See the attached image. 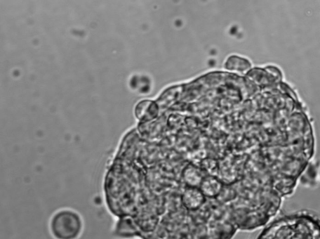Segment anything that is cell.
Returning a JSON list of instances; mask_svg holds the SVG:
<instances>
[{
  "instance_id": "7a4b0ae2",
  "label": "cell",
  "mask_w": 320,
  "mask_h": 239,
  "mask_svg": "<svg viewBox=\"0 0 320 239\" xmlns=\"http://www.w3.org/2000/svg\"><path fill=\"white\" fill-rule=\"evenodd\" d=\"M204 194L198 189L190 188L185 191L184 201L188 208L190 209L198 208L204 203Z\"/></svg>"
},
{
  "instance_id": "3957f363",
  "label": "cell",
  "mask_w": 320,
  "mask_h": 239,
  "mask_svg": "<svg viewBox=\"0 0 320 239\" xmlns=\"http://www.w3.org/2000/svg\"><path fill=\"white\" fill-rule=\"evenodd\" d=\"M221 188V183L220 181L212 177H208L202 181L201 191L204 195L214 196L220 193Z\"/></svg>"
},
{
  "instance_id": "6da1fadb",
  "label": "cell",
  "mask_w": 320,
  "mask_h": 239,
  "mask_svg": "<svg viewBox=\"0 0 320 239\" xmlns=\"http://www.w3.org/2000/svg\"><path fill=\"white\" fill-rule=\"evenodd\" d=\"M52 233L57 238L70 239L76 236L80 231L78 217L70 211H62L52 219L51 224Z\"/></svg>"
}]
</instances>
